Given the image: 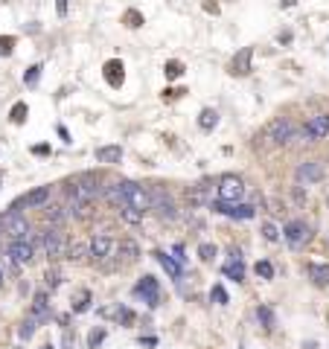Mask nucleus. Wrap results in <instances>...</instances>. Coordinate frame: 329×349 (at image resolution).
I'll return each instance as SVG.
<instances>
[{
    "label": "nucleus",
    "instance_id": "e433bc0d",
    "mask_svg": "<svg viewBox=\"0 0 329 349\" xmlns=\"http://www.w3.org/2000/svg\"><path fill=\"white\" fill-rule=\"evenodd\" d=\"M257 274L262 279H271L274 277V268H271V262H257Z\"/></svg>",
    "mask_w": 329,
    "mask_h": 349
},
{
    "label": "nucleus",
    "instance_id": "9d476101",
    "mask_svg": "<svg viewBox=\"0 0 329 349\" xmlns=\"http://www.w3.org/2000/svg\"><path fill=\"white\" fill-rule=\"evenodd\" d=\"M216 210V213H222V215H227V218H254L257 215V210L254 207H248V204H227V201H213L210 204Z\"/></svg>",
    "mask_w": 329,
    "mask_h": 349
},
{
    "label": "nucleus",
    "instance_id": "20e7f679",
    "mask_svg": "<svg viewBox=\"0 0 329 349\" xmlns=\"http://www.w3.org/2000/svg\"><path fill=\"white\" fill-rule=\"evenodd\" d=\"M242 195H245V180L239 175H224L219 180V198L227 201V204H239Z\"/></svg>",
    "mask_w": 329,
    "mask_h": 349
},
{
    "label": "nucleus",
    "instance_id": "dca6fc26",
    "mask_svg": "<svg viewBox=\"0 0 329 349\" xmlns=\"http://www.w3.org/2000/svg\"><path fill=\"white\" fill-rule=\"evenodd\" d=\"M117 259H123L125 265H131V262H137V256H140V248H137V242L134 239H123V242L114 248Z\"/></svg>",
    "mask_w": 329,
    "mask_h": 349
},
{
    "label": "nucleus",
    "instance_id": "37998d69",
    "mask_svg": "<svg viewBox=\"0 0 329 349\" xmlns=\"http://www.w3.org/2000/svg\"><path fill=\"white\" fill-rule=\"evenodd\" d=\"M73 346V335L70 332H64V349H70Z\"/></svg>",
    "mask_w": 329,
    "mask_h": 349
},
{
    "label": "nucleus",
    "instance_id": "6e6552de",
    "mask_svg": "<svg viewBox=\"0 0 329 349\" xmlns=\"http://www.w3.org/2000/svg\"><path fill=\"white\" fill-rule=\"evenodd\" d=\"M50 198H53V187H38V189H32V192H27V195H21L9 210H18L21 213L24 207H47Z\"/></svg>",
    "mask_w": 329,
    "mask_h": 349
},
{
    "label": "nucleus",
    "instance_id": "aec40b11",
    "mask_svg": "<svg viewBox=\"0 0 329 349\" xmlns=\"http://www.w3.org/2000/svg\"><path fill=\"white\" fill-rule=\"evenodd\" d=\"M99 163H120L123 160V149L120 146H99L96 152H93Z\"/></svg>",
    "mask_w": 329,
    "mask_h": 349
},
{
    "label": "nucleus",
    "instance_id": "2eb2a0df",
    "mask_svg": "<svg viewBox=\"0 0 329 349\" xmlns=\"http://www.w3.org/2000/svg\"><path fill=\"white\" fill-rule=\"evenodd\" d=\"M250 58H254V50H250V47H242L239 53L233 55V61H230V73H233V76H245V73H250Z\"/></svg>",
    "mask_w": 329,
    "mask_h": 349
},
{
    "label": "nucleus",
    "instance_id": "72a5a7b5",
    "mask_svg": "<svg viewBox=\"0 0 329 349\" xmlns=\"http://www.w3.org/2000/svg\"><path fill=\"white\" fill-rule=\"evenodd\" d=\"M198 256L204 262H213V256H216V244H210V242H204L201 248H198Z\"/></svg>",
    "mask_w": 329,
    "mask_h": 349
},
{
    "label": "nucleus",
    "instance_id": "39448f33",
    "mask_svg": "<svg viewBox=\"0 0 329 349\" xmlns=\"http://www.w3.org/2000/svg\"><path fill=\"white\" fill-rule=\"evenodd\" d=\"M67 251V239L59 227H44V256L50 259H62Z\"/></svg>",
    "mask_w": 329,
    "mask_h": 349
},
{
    "label": "nucleus",
    "instance_id": "ea45409f",
    "mask_svg": "<svg viewBox=\"0 0 329 349\" xmlns=\"http://www.w3.org/2000/svg\"><path fill=\"white\" fill-rule=\"evenodd\" d=\"M117 317H120V320H123V323H131V320H134L131 309H125V305H120V309H117Z\"/></svg>",
    "mask_w": 329,
    "mask_h": 349
},
{
    "label": "nucleus",
    "instance_id": "6ab92c4d",
    "mask_svg": "<svg viewBox=\"0 0 329 349\" xmlns=\"http://www.w3.org/2000/svg\"><path fill=\"white\" fill-rule=\"evenodd\" d=\"M224 277L236 279V282H242V279H245V265H242L239 251H230V262L224 265Z\"/></svg>",
    "mask_w": 329,
    "mask_h": 349
},
{
    "label": "nucleus",
    "instance_id": "49530a36",
    "mask_svg": "<svg viewBox=\"0 0 329 349\" xmlns=\"http://www.w3.org/2000/svg\"><path fill=\"white\" fill-rule=\"evenodd\" d=\"M0 233H3V218H0Z\"/></svg>",
    "mask_w": 329,
    "mask_h": 349
},
{
    "label": "nucleus",
    "instance_id": "de8ad7c7",
    "mask_svg": "<svg viewBox=\"0 0 329 349\" xmlns=\"http://www.w3.org/2000/svg\"><path fill=\"white\" fill-rule=\"evenodd\" d=\"M41 349H53V346H50V343H47V346H41Z\"/></svg>",
    "mask_w": 329,
    "mask_h": 349
},
{
    "label": "nucleus",
    "instance_id": "5701e85b",
    "mask_svg": "<svg viewBox=\"0 0 329 349\" xmlns=\"http://www.w3.org/2000/svg\"><path fill=\"white\" fill-rule=\"evenodd\" d=\"M105 79H108V85H123V64L120 61H108L105 64Z\"/></svg>",
    "mask_w": 329,
    "mask_h": 349
},
{
    "label": "nucleus",
    "instance_id": "bb28decb",
    "mask_svg": "<svg viewBox=\"0 0 329 349\" xmlns=\"http://www.w3.org/2000/svg\"><path fill=\"white\" fill-rule=\"evenodd\" d=\"M120 215H123V221H128V224H140L143 221V213L140 210H134V207H120Z\"/></svg>",
    "mask_w": 329,
    "mask_h": 349
},
{
    "label": "nucleus",
    "instance_id": "ddd939ff",
    "mask_svg": "<svg viewBox=\"0 0 329 349\" xmlns=\"http://www.w3.org/2000/svg\"><path fill=\"white\" fill-rule=\"evenodd\" d=\"M294 175H297L300 183H315V180H320L323 175H326V169H323V163H320V160H306V163L297 166Z\"/></svg>",
    "mask_w": 329,
    "mask_h": 349
},
{
    "label": "nucleus",
    "instance_id": "a18cd8bd",
    "mask_svg": "<svg viewBox=\"0 0 329 349\" xmlns=\"http://www.w3.org/2000/svg\"><path fill=\"white\" fill-rule=\"evenodd\" d=\"M0 285H3V271H0Z\"/></svg>",
    "mask_w": 329,
    "mask_h": 349
},
{
    "label": "nucleus",
    "instance_id": "393cba45",
    "mask_svg": "<svg viewBox=\"0 0 329 349\" xmlns=\"http://www.w3.org/2000/svg\"><path fill=\"white\" fill-rule=\"evenodd\" d=\"M154 256H158V262L166 268V274H169L172 279H181V265L172 259V256H166V253H154Z\"/></svg>",
    "mask_w": 329,
    "mask_h": 349
},
{
    "label": "nucleus",
    "instance_id": "f03ea898",
    "mask_svg": "<svg viewBox=\"0 0 329 349\" xmlns=\"http://www.w3.org/2000/svg\"><path fill=\"white\" fill-rule=\"evenodd\" d=\"M120 189H123V198H125V204H128V207L140 210L143 215L151 210V195H149V189H143L140 183H134V180H120Z\"/></svg>",
    "mask_w": 329,
    "mask_h": 349
},
{
    "label": "nucleus",
    "instance_id": "c756f323",
    "mask_svg": "<svg viewBox=\"0 0 329 349\" xmlns=\"http://www.w3.org/2000/svg\"><path fill=\"white\" fill-rule=\"evenodd\" d=\"M257 317L262 320V326H265V329H274V312H271L268 305H259V309H257Z\"/></svg>",
    "mask_w": 329,
    "mask_h": 349
},
{
    "label": "nucleus",
    "instance_id": "4be33fe9",
    "mask_svg": "<svg viewBox=\"0 0 329 349\" xmlns=\"http://www.w3.org/2000/svg\"><path fill=\"white\" fill-rule=\"evenodd\" d=\"M102 195L108 198V204L111 207H125V198H123V189H120V180H114L111 187H105V192Z\"/></svg>",
    "mask_w": 329,
    "mask_h": 349
},
{
    "label": "nucleus",
    "instance_id": "cd10ccee",
    "mask_svg": "<svg viewBox=\"0 0 329 349\" xmlns=\"http://www.w3.org/2000/svg\"><path fill=\"white\" fill-rule=\"evenodd\" d=\"M309 277L315 279V282H329V265H312Z\"/></svg>",
    "mask_w": 329,
    "mask_h": 349
},
{
    "label": "nucleus",
    "instance_id": "a19ab883",
    "mask_svg": "<svg viewBox=\"0 0 329 349\" xmlns=\"http://www.w3.org/2000/svg\"><path fill=\"white\" fill-rule=\"evenodd\" d=\"M12 44H15V38H0V55H9Z\"/></svg>",
    "mask_w": 329,
    "mask_h": 349
},
{
    "label": "nucleus",
    "instance_id": "a211bd4d",
    "mask_svg": "<svg viewBox=\"0 0 329 349\" xmlns=\"http://www.w3.org/2000/svg\"><path fill=\"white\" fill-rule=\"evenodd\" d=\"M50 314H53V309L47 303V291H38V294L32 297V317H35V320H50Z\"/></svg>",
    "mask_w": 329,
    "mask_h": 349
},
{
    "label": "nucleus",
    "instance_id": "c9c22d12",
    "mask_svg": "<svg viewBox=\"0 0 329 349\" xmlns=\"http://www.w3.org/2000/svg\"><path fill=\"white\" fill-rule=\"evenodd\" d=\"M210 300H216L219 305H224V303H227V291H224L222 285H213V291H210Z\"/></svg>",
    "mask_w": 329,
    "mask_h": 349
},
{
    "label": "nucleus",
    "instance_id": "423d86ee",
    "mask_svg": "<svg viewBox=\"0 0 329 349\" xmlns=\"http://www.w3.org/2000/svg\"><path fill=\"white\" fill-rule=\"evenodd\" d=\"M114 248H117V242L108 233H93V239L88 242V256H93V262H105L114 253Z\"/></svg>",
    "mask_w": 329,
    "mask_h": 349
},
{
    "label": "nucleus",
    "instance_id": "a878e982",
    "mask_svg": "<svg viewBox=\"0 0 329 349\" xmlns=\"http://www.w3.org/2000/svg\"><path fill=\"white\" fill-rule=\"evenodd\" d=\"M88 309H90V291H79L76 300H73V312L82 314V312H88Z\"/></svg>",
    "mask_w": 329,
    "mask_h": 349
},
{
    "label": "nucleus",
    "instance_id": "c85d7f7f",
    "mask_svg": "<svg viewBox=\"0 0 329 349\" xmlns=\"http://www.w3.org/2000/svg\"><path fill=\"white\" fill-rule=\"evenodd\" d=\"M44 282H47V288H50V291H55V288L62 285V271L59 268H50L44 274Z\"/></svg>",
    "mask_w": 329,
    "mask_h": 349
},
{
    "label": "nucleus",
    "instance_id": "9b49d317",
    "mask_svg": "<svg viewBox=\"0 0 329 349\" xmlns=\"http://www.w3.org/2000/svg\"><path fill=\"white\" fill-rule=\"evenodd\" d=\"M134 294L143 297V303L146 305H154L160 303V288H158V279L154 277H143V282H137V288H134Z\"/></svg>",
    "mask_w": 329,
    "mask_h": 349
},
{
    "label": "nucleus",
    "instance_id": "79ce46f5",
    "mask_svg": "<svg viewBox=\"0 0 329 349\" xmlns=\"http://www.w3.org/2000/svg\"><path fill=\"white\" fill-rule=\"evenodd\" d=\"M172 253H175V262H178V265H184V259H187V256H184V244H175V248H172Z\"/></svg>",
    "mask_w": 329,
    "mask_h": 349
},
{
    "label": "nucleus",
    "instance_id": "412c9836",
    "mask_svg": "<svg viewBox=\"0 0 329 349\" xmlns=\"http://www.w3.org/2000/svg\"><path fill=\"white\" fill-rule=\"evenodd\" d=\"M85 256H88V244L85 242H70L67 251H64V259H70V262H82Z\"/></svg>",
    "mask_w": 329,
    "mask_h": 349
},
{
    "label": "nucleus",
    "instance_id": "1a4fd4ad",
    "mask_svg": "<svg viewBox=\"0 0 329 349\" xmlns=\"http://www.w3.org/2000/svg\"><path fill=\"white\" fill-rule=\"evenodd\" d=\"M294 122L292 119H285V116H280V119H274V122H268V128H265V134H268V140H274V143H288L294 137Z\"/></svg>",
    "mask_w": 329,
    "mask_h": 349
},
{
    "label": "nucleus",
    "instance_id": "f8f14e48",
    "mask_svg": "<svg viewBox=\"0 0 329 349\" xmlns=\"http://www.w3.org/2000/svg\"><path fill=\"white\" fill-rule=\"evenodd\" d=\"M303 134H306V140H323L329 134V114H315L306 122Z\"/></svg>",
    "mask_w": 329,
    "mask_h": 349
},
{
    "label": "nucleus",
    "instance_id": "473e14b6",
    "mask_svg": "<svg viewBox=\"0 0 329 349\" xmlns=\"http://www.w3.org/2000/svg\"><path fill=\"white\" fill-rule=\"evenodd\" d=\"M102 340H105V329L99 326V329H93V332L88 335V349H96L99 343H102Z\"/></svg>",
    "mask_w": 329,
    "mask_h": 349
},
{
    "label": "nucleus",
    "instance_id": "7c9ffc66",
    "mask_svg": "<svg viewBox=\"0 0 329 349\" xmlns=\"http://www.w3.org/2000/svg\"><path fill=\"white\" fill-rule=\"evenodd\" d=\"M35 317H29V320H24L21 323V329H18V335H21V340H29L32 335H35Z\"/></svg>",
    "mask_w": 329,
    "mask_h": 349
},
{
    "label": "nucleus",
    "instance_id": "58836bf2",
    "mask_svg": "<svg viewBox=\"0 0 329 349\" xmlns=\"http://www.w3.org/2000/svg\"><path fill=\"white\" fill-rule=\"evenodd\" d=\"M38 76H41V64H35V67H29V73L24 76V81H27V85H35V81H38Z\"/></svg>",
    "mask_w": 329,
    "mask_h": 349
},
{
    "label": "nucleus",
    "instance_id": "4c0bfd02",
    "mask_svg": "<svg viewBox=\"0 0 329 349\" xmlns=\"http://www.w3.org/2000/svg\"><path fill=\"white\" fill-rule=\"evenodd\" d=\"M12 119H15V122H24V119H27V105H24V102H18V105L12 108Z\"/></svg>",
    "mask_w": 329,
    "mask_h": 349
},
{
    "label": "nucleus",
    "instance_id": "c03bdc74",
    "mask_svg": "<svg viewBox=\"0 0 329 349\" xmlns=\"http://www.w3.org/2000/svg\"><path fill=\"white\" fill-rule=\"evenodd\" d=\"M59 15H67V0H59Z\"/></svg>",
    "mask_w": 329,
    "mask_h": 349
},
{
    "label": "nucleus",
    "instance_id": "f3484780",
    "mask_svg": "<svg viewBox=\"0 0 329 349\" xmlns=\"http://www.w3.org/2000/svg\"><path fill=\"white\" fill-rule=\"evenodd\" d=\"M41 215H44V221L50 224V227H59V224H64L67 221V207H59V204H47V207H41Z\"/></svg>",
    "mask_w": 329,
    "mask_h": 349
},
{
    "label": "nucleus",
    "instance_id": "4468645a",
    "mask_svg": "<svg viewBox=\"0 0 329 349\" xmlns=\"http://www.w3.org/2000/svg\"><path fill=\"white\" fill-rule=\"evenodd\" d=\"M283 236H285V242L292 244V248H300V244L309 239V227H306L300 218H294V221H288L283 227Z\"/></svg>",
    "mask_w": 329,
    "mask_h": 349
},
{
    "label": "nucleus",
    "instance_id": "f257e3e1",
    "mask_svg": "<svg viewBox=\"0 0 329 349\" xmlns=\"http://www.w3.org/2000/svg\"><path fill=\"white\" fill-rule=\"evenodd\" d=\"M149 195H151V213L158 215L160 221H175L178 218V207L163 187H151Z\"/></svg>",
    "mask_w": 329,
    "mask_h": 349
},
{
    "label": "nucleus",
    "instance_id": "7ed1b4c3",
    "mask_svg": "<svg viewBox=\"0 0 329 349\" xmlns=\"http://www.w3.org/2000/svg\"><path fill=\"white\" fill-rule=\"evenodd\" d=\"M3 230L9 233L12 239H29L32 236V227H29L27 215L18 213V210H9V213L3 215Z\"/></svg>",
    "mask_w": 329,
    "mask_h": 349
},
{
    "label": "nucleus",
    "instance_id": "f704fd0d",
    "mask_svg": "<svg viewBox=\"0 0 329 349\" xmlns=\"http://www.w3.org/2000/svg\"><path fill=\"white\" fill-rule=\"evenodd\" d=\"M262 236H265L268 242H277V239H280V230H277L271 221H265V224H262Z\"/></svg>",
    "mask_w": 329,
    "mask_h": 349
},
{
    "label": "nucleus",
    "instance_id": "0eeeda50",
    "mask_svg": "<svg viewBox=\"0 0 329 349\" xmlns=\"http://www.w3.org/2000/svg\"><path fill=\"white\" fill-rule=\"evenodd\" d=\"M6 251H9V259L15 262L18 268H21V265H29V262L35 259V248H32L29 239H12Z\"/></svg>",
    "mask_w": 329,
    "mask_h": 349
},
{
    "label": "nucleus",
    "instance_id": "2f4dec72",
    "mask_svg": "<svg viewBox=\"0 0 329 349\" xmlns=\"http://www.w3.org/2000/svg\"><path fill=\"white\" fill-rule=\"evenodd\" d=\"M163 73H166V79H178L181 73H184V64H181V61H166Z\"/></svg>",
    "mask_w": 329,
    "mask_h": 349
},
{
    "label": "nucleus",
    "instance_id": "b1692460",
    "mask_svg": "<svg viewBox=\"0 0 329 349\" xmlns=\"http://www.w3.org/2000/svg\"><path fill=\"white\" fill-rule=\"evenodd\" d=\"M198 126L204 128V131H213V128L219 126V114H216L213 108H204V111L198 114Z\"/></svg>",
    "mask_w": 329,
    "mask_h": 349
}]
</instances>
